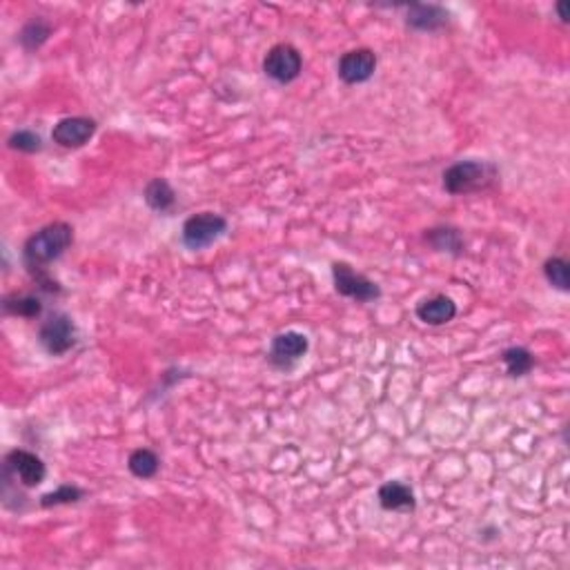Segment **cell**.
Returning a JSON list of instances; mask_svg holds the SVG:
<instances>
[{"instance_id": "1", "label": "cell", "mask_w": 570, "mask_h": 570, "mask_svg": "<svg viewBox=\"0 0 570 570\" xmlns=\"http://www.w3.org/2000/svg\"><path fill=\"white\" fill-rule=\"evenodd\" d=\"M74 243V228L65 221L47 223L34 232L23 245V265L32 279L47 294H61V283L54 281L47 272V265L61 259Z\"/></svg>"}, {"instance_id": "2", "label": "cell", "mask_w": 570, "mask_h": 570, "mask_svg": "<svg viewBox=\"0 0 570 570\" xmlns=\"http://www.w3.org/2000/svg\"><path fill=\"white\" fill-rule=\"evenodd\" d=\"M443 189L453 197H466V194L482 192L490 188L497 178V168L493 163L477 161H459L453 163L448 169H443Z\"/></svg>"}, {"instance_id": "3", "label": "cell", "mask_w": 570, "mask_h": 570, "mask_svg": "<svg viewBox=\"0 0 570 570\" xmlns=\"http://www.w3.org/2000/svg\"><path fill=\"white\" fill-rule=\"evenodd\" d=\"M332 281L334 290H337L341 297L352 299L357 303H372L377 299H382V288L368 279L366 274L357 272L352 265L346 261H334L332 263Z\"/></svg>"}, {"instance_id": "4", "label": "cell", "mask_w": 570, "mask_h": 570, "mask_svg": "<svg viewBox=\"0 0 570 570\" xmlns=\"http://www.w3.org/2000/svg\"><path fill=\"white\" fill-rule=\"evenodd\" d=\"M225 232H228L225 217L217 212H198L183 223L181 241L188 249L198 252V249L209 248L214 241H219Z\"/></svg>"}, {"instance_id": "5", "label": "cell", "mask_w": 570, "mask_h": 570, "mask_svg": "<svg viewBox=\"0 0 570 570\" xmlns=\"http://www.w3.org/2000/svg\"><path fill=\"white\" fill-rule=\"evenodd\" d=\"M78 341V330L76 323L72 321V317H67L65 312H54L49 314L43 321L41 330H38V343L43 350L52 357H63L69 350L76 346Z\"/></svg>"}, {"instance_id": "6", "label": "cell", "mask_w": 570, "mask_h": 570, "mask_svg": "<svg viewBox=\"0 0 570 570\" xmlns=\"http://www.w3.org/2000/svg\"><path fill=\"white\" fill-rule=\"evenodd\" d=\"M265 76L272 78L274 83L288 85L297 81L303 72V56L294 45L279 43L268 49L263 58Z\"/></svg>"}, {"instance_id": "7", "label": "cell", "mask_w": 570, "mask_h": 570, "mask_svg": "<svg viewBox=\"0 0 570 570\" xmlns=\"http://www.w3.org/2000/svg\"><path fill=\"white\" fill-rule=\"evenodd\" d=\"M310 341L303 332H281L272 339L270 343V352H268V361L270 366L277 370H292L308 354Z\"/></svg>"}, {"instance_id": "8", "label": "cell", "mask_w": 570, "mask_h": 570, "mask_svg": "<svg viewBox=\"0 0 570 570\" xmlns=\"http://www.w3.org/2000/svg\"><path fill=\"white\" fill-rule=\"evenodd\" d=\"M3 468L7 470V473H12V477L16 479V482H21L25 488L41 486L45 477H47V466H45L43 459L38 457L36 453H29V450L23 448L7 453Z\"/></svg>"}, {"instance_id": "9", "label": "cell", "mask_w": 570, "mask_h": 570, "mask_svg": "<svg viewBox=\"0 0 570 570\" xmlns=\"http://www.w3.org/2000/svg\"><path fill=\"white\" fill-rule=\"evenodd\" d=\"M377 63H379L377 54H374L370 47L350 49V52H346L341 58H339L337 74L346 85H361V83H368L370 78L374 76V72H377Z\"/></svg>"}, {"instance_id": "10", "label": "cell", "mask_w": 570, "mask_h": 570, "mask_svg": "<svg viewBox=\"0 0 570 570\" xmlns=\"http://www.w3.org/2000/svg\"><path fill=\"white\" fill-rule=\"evenodd\" d=\"M98 123L89 117H67L61 118L52 129L54 143L61 145L65 149H78L85 143L92 141L97 134Z\"/></svg>"}, {"instance_id": "11", "label": "cell", "mask_w": 570, "mask_h": 570, "mask_svg": "<svg viewBox=\"0 0 570 570\" xmlns=\"http://www.w3.org/2000/svg\"><path fill=\"white\" fill-rule=\"evenodd\" d=\"M450 23V12L442 5H428V3H412L408 5L406 12V25L414 32H439Z\"/></svg>"}, {"instance_id": "12", "label": "cell", "mask_w": 570, "mask_h": 570, "mask_svg": "<svg viewBox=\"0 0 570 570\" xmlns=\"http://www.w3.org/2000/svg\"><path fill=\"white\" fill-rule=\"evenodd\" d=\"M414 314L426 326H446L457 317V303L446 294H434V297L422 299L414 308Z\"/></svg>"}, {"instance_id": "13", "label": "cell", "mask_w": 570, "mask_h": 570, "mask_svg": "<svg viewBox=\"0 0 570 570\" xmlns=\"http://www.w3.org/2000/svg\"><path fill=\"white\" fill-rule=\"evenodd\" d=\"M379 506L388 513H414L417 497L414 490L403 482H386L377 493Z\"/></svg>"}, {"instance_id": "14", "label": "cell", "mask_w": 570, "mask_h": 570, "mask_svg": "<svg viewBox=\"0 0 570 570\" xmlns=\"http://www.w3.org/2000/svg\"><path fill=\"white\" fill-rule=\"evenodd\" d=\"M423 239H426V243L434 249V252L462 257L463 249H466V241H463L462 229L453 228V225H434V228L426 229Z\"/></svg>"}, {"instance_id": "15", "label": "cell", "mask_w": 570, "mask_h": 570, "mask_svg": "<svg viewBox=\"0 0 570 570\" xmlns=\"http://www.w3.org/2000/svg\"><path fill=\"white\" fill-rule=\"evenodd\" d=\"M143 198L148 203L149 209L154 212H172L174 205H177V192L165 178H152L143 189Z\"/></svg>"}, {"instance_id": "16", "label": "cell", "mask_w": 570, "mask_h": 570, "mask_svg": "<svg viewBox=\"0 0 570 570\" xmlns=\"http://www.w3.org/2000/svg\"><path fill=\"white\" fill-rule=\"evenodd\" d=\"M3 310L12 317H21V319H38L43 314L45 303L41 297L36 294H29V292H14L7 294L3 299Z\"/></svg>"}, {"instance_id": "17", "label": "cell", "mask_w": 570, "mask_h": 570, "mask_svg": "<svg viewBox=\"0 0 570 570\" xmlns=\"http://www.w3.org/2000/svg\"><path fill=\"white\" fill-rule=\"evenodd\" d=\"M49 36H52V23L43 16H34L18 32V43H21L25 52H36V49H41L49 41Z\"/></svg>"}, {"instance_id": "18", "label": "cell", "mask_w": 570, "mask_h": 570, "mask_svg": "<svg viewBox=\"0 0 570 570\" xmlns=\"http://www.w3.org/2000/svg\"><path fill=\"white\" fill-rule=\"evenodd\" d=\"M158 468H161V459L152 448H137L129 453L127 470L137 479H143V482L154 479L158 474Z\"/></svg>"}, {"instance_id": "19", "label": "cell", "mask_w": 570, "mask_h": 570, "mask_svg": "<svg viewBox=\"0 0 570 570\" xmlns=\"http://www.w3.org/2000/svg\"><path fill=\"white\" fill-rule=\"evenodd\" d=\"M502 361L506 366L510 377H526L533 372L534 368V357L528 348L524 346H513L502 352Z\"/></svg>"}, {"instance_id": "20", "label": "cell", "mask_w": 570, "mask_h": 570, "mask_svg": "<svg viewBox=\"0 0 570 570\" xmlns=\"http://www.w3.org/2000/svg\"><path fill=\"white\" fill-rule=\"evenodd\" d=\"M544 277L559 292H568L570 290V265L564 257H548L544 261Z\"/></svg>"}, {"instance_id": "21", "label": "cell", "mask_w": 570, "mask_h": 570, "mask_svg": "<svg viewBox=\"0 0 570 570\" xmlns=\"http://www.w3.org/2000/svg\"><path fill=\"white\" fill-rule=\"evenodd\" d=\"M85 497V490L74 486V483H61L52 493H45L41 497V508H54V506H69V504H78Z\"/></svg>"}, {"instance_id": "22", "label": "cell", "mask_w": 570, "mask_h": 570, "mask_svg": "<svg viewBox=\"0 0 570 570\" xmlns=\"http://www.w3.org/2000/svg\"><path fill=\"white\" fill-rule=\"evenodd\" d=\"M7 145L12 149H16V152L36 154L43 149V138L41 134L34 132V129H16V132L7 138Z\"/></svg>"}, {"instance_id": "23", "label": "cell", "mask_w": 570, "mask_h": 570, "mask_svg": "<svg viewBox=\"0 0 570 570\" xmlns=\"http://www.w3.org/2000/svg\"><path fill=\"white\" fill-rule=\"evenodd\" d=\"M570 5H568V0H559L557 5H555V12H557V16H559V21H562L564 25H566L568 21H570Z\"/></svg>"}]
</instances>
